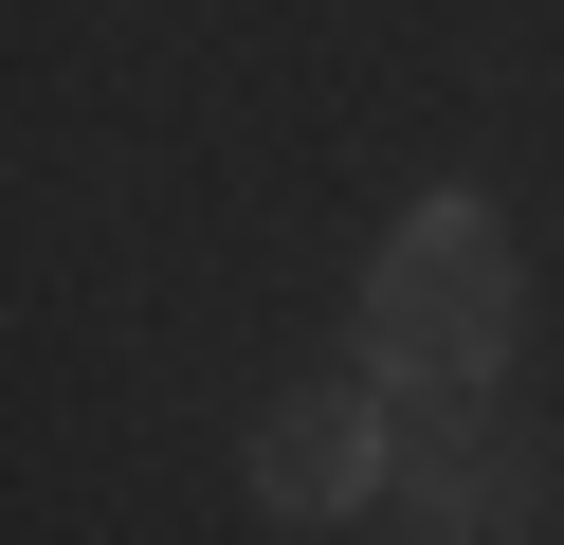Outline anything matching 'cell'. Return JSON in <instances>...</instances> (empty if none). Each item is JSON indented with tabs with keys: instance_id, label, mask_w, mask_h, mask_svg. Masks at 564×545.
I'll return each instance as SVG.
<instances>
[{
	"instance_id": "3",
	"label": "cell",
	"mask_w": 564,
	"mask_h": 545,
	"mask_svg": "<svg viewBox=\"0 0 564 545\" xmlns=\"http://www.w3.org/2000/svg\"><path fill=\"white\" fill-rule=\"evenodd\" d=\"M256 491H273V509H365V491H382V418H365L346 382H292V400L256 418Z\"/></svg>"
},
{
	"instance_id": "1",
	"label": "cell",
	"mask_w": 564,
	"mask_h": 545,
	"mask_svg": "<svg viewBox=\"0 0 564 545\" xmlns=\"http://www.w3.org/2000/svg\"><path fill=\"white\" fill-rule=\"evenodd\" d=\"M365 346H382V382H491V346H510V237L474 200H419L382 291H365Z\"/></svg>"
},
{
	"instance_id": "2",
	"label": "cell",
	"mask_w": 564,
	"mask_h": 545,
	"mask_svg": "<svg viewBox=\"0 0 564 545\" xmlns=\"http://www.w3.org/2000/svg\"><path fill=\"white\" fill-rule=\"evenodd\" d=\"M546 527V455H528L510 418H437L401 472V545H528Z\"/></svg>"
}]
</instances>
